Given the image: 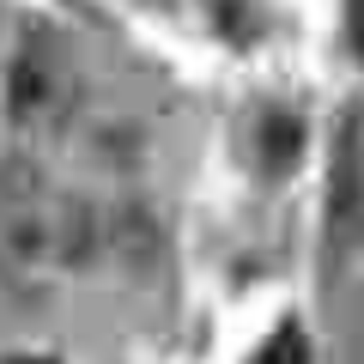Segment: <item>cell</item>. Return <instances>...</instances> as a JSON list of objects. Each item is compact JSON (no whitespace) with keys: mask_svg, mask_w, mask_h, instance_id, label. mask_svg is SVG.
I'll list each match as a JSON object with an SVG mask.
<instances>
[{"mask_svg":"<svg viewBox=\"0 0 364 364\" xmlns=\"http://www.w3.org/2000/svg\"><path fill=\"white\" fill-rule=\"evenodd\" d=\"M109 225L91 207L49 188H13L0 195V286L37 291L61 273H79L85 261H97Z\"/></svg>","mask_w":364,"mask_h":364,"instance_id":"cell-1","label":"cell"},{"mask_svg":"<svg viewBox=\"0 0 364 364\" xmlns=\"http://www.w3.org/2000/svg\"><path fill=\"white\" fill-rule=\"evenodd\" d=\"M73 97H79V85H73L67 55L43 37L18 43L13 67H6V104H13V116L25 128H55V122H67Z\"/></svg>","mask_w":364,"mask_h":364,"instance_id":"cell-2","label":"cell"},{"mask_svg":"<svg viewBox=\"0 0 364 364\" xmlns=\"http://www.w3.org/2000/svg\"><path fill=\"white\" fill-rule=\"evenodd\" d=\"M298 152H304L298 116H267V122H261V164H267V170H291Z\"/></svg>","mask_w":364,"mask_h":364,"instance_id":"cell-3","label":"cell"},{"mask_svg":"<svg viewBox=\"0 0 364 364\" xmlns=\"http://www.w3.org/2000/svg\"><path fill=\"white\" fill-rule=\"evenodd\" d=\"M255 364H310V340H304V328H298V322L273 328L267 346L255 352Z\"/></svg>","mask_w":364,"mask_h":364,"instance_id":"cell-4","label":"cell"},{"mask_svg":"<svg viewBox=\"0 0 364 364\" xmlns=\"http://www.w3.org/2000/svg\"><path fill=\"white\" fill-rule=\"evenodd\" d=\"M346 25H352V49L364 61V0H346Z\"/></svg>","mask_w":364,"mask_h":364,"instance_id":"cell-5","label":"cell"}]
</instances>
